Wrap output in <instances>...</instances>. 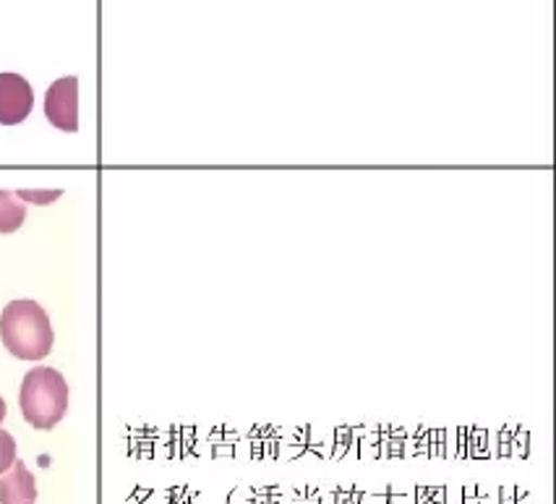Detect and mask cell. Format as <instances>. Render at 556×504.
Returning <instances> with one entry per match:
<instances>
[{
	"mask_svg": "<svg viewBox=\"0 0 556 504\" xmlns=\"http://www.w3.org/2000/svg\"><path fill=\"white\" fill-rule=\"evenodd\" d=\"M0 340L22 361H42L53 351L50 316L37 301H11L0 314Z\"/></svg>",
	"mask_w": 556,
	"mask_h": 504,
	"instance_id": "6da1fadb",
	"label": "cell"
},
{
	"mask_svg": "<svg viewBox=\"0 0 556 504\" xmlns=\"http://www.w3.org/2000/svg\"><path fill=\"white\" fill-rule=\"evenodd\" d=\"M24 418L35 429H55L68 411V385L61 371L50 366H35L27 371L18 392Z\"/></svg>",
	"mask_w": 556,
	"mask_h": 504,
	"instance_id": "7a4b0ae2",
	"label": "cell"
},
{
	"mask_svg": "<svg viewBox=\"0 0 556 504\" xmlns=\"http://www.w3.org/2000/svg\"><path fill=\"white\" fill-rule=\"evenodd\" d=\"M45 115L61 131H79V79L63 76L50 84L45 94Z\"/></svg>",
	"mask_w": 556,
	"mask_h": 504,
	"instance_id": "3957f363",
	"label": "cell"
},
{
	"mask_svg": "<svg viewBox=\"0 0 556 504\" xmlns=\"http://www.w3.org/2000/svg\"><path fill=\"white\" fill-rule=\"evenodd\" d=\"M35 108V92L18 74H0V126H18Z\"/></svg>",
	"mask_w": 556,
	"mask_h": 504,
	"instance_id": "277c9868",
	"label": "cell"
},
{
	"mask_svg": "<svg viewBox=\"0 0 556 504\" xmlns=\"http://www.w3.org/2000/svg\"><path fill=\"white\" fill-rule=\"evenodd\" d=\"M37 481L22 461L0 474V504H35Z\"/></svg>",
	"mask_w": 556,
	"mask_h": 504,
	"instance_id": "5b68a950",
	"label": "cell"
},
{
	"mask_svg": "<svg viewBox=\"0 0 556 504\" xmlns=\"http://www.w3.org/2000/svg\"><path fill=\"white\" fill-rule=\"evenodd\" d=\"M27 219V202L18 191H0V232H16Z\"/></svg>",
	"mask_w": 556,
	"mask_h": 504,
	"instance_id": "8992f818",
	"label": "cell"
},
{
	"mask_svg": "<svg viewBox=\"0 0 556 504\" xmlns=\"http://www.w3.org/2000/svg\"><path fill=\"white\" fill-rule=\"evenodd\" d=\"M14 463H16L14 434H9V431L0 429V474H5V470H9Z\"/></svg>",
	"mask_w": 556,
	"mask_h": 504,
	"instance_id": "52a82bcc",
	"label": "cell"
},
{
	"mask_svg": "<svg viewBox=\"0 0 556 504\" xmlns=\"http://www.w3.org/2000/svg\"><path fill=\"white\" fill-rule=\"evenodd\" d=\"M18 197L24 199V202H35V204H50L55 202V199H61V191H18Z\"/></svg>",
	"mask_w": 556,
	"mask_h": 504,
	"instance_id": "ba28073f",
	"label": "cell"
},
{
	"mask_svg": "<svg viewBox=\"0 0 556 504\" xmlns=\"http://www.w3.org/2000/svg\"><path fill=\"white\" fill-rule=\"evenodd\" d=\"M3 418H5V400L0 398V424H3Z\"/></svg>",
	"mask_w": 556,
	"mask_h": 504,
	"instance_id": "9c48e42d",
	"label": "cell"
}]
</instances>
